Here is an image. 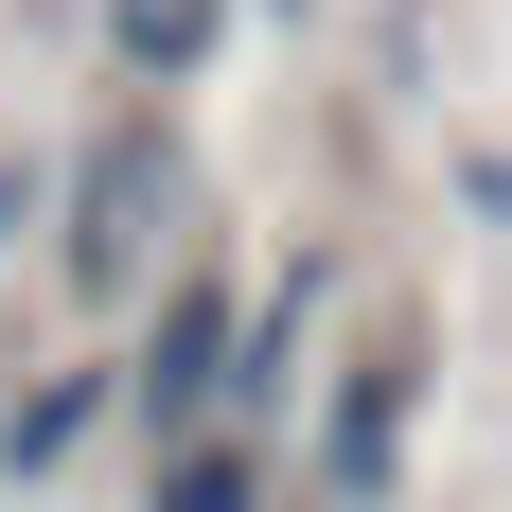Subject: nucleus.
I'll use <instances>...</instances> for the list:
<instances>
[{"instance_id":"obj_5","label":"nucleus","mask_w":512,"mask_h":512,"mask_svg":"<svg viewBox=\"0 0 512 512\" xmlns=\"http://www.w3.org/2000/svg\"><path fill=\"white\" fill-rule=\"evenodd\" d=\"M89 407H106V389H89V371H53V389H36V407H18V424H0V477H53V460H71V442H89Z\"/></svg>"},{"instance_id":"obj_2","label":"nucleus","mask_w":512,"mask_h":512,"mask_svg":"<svg viewBox=\"0 0 512 512\" xmlns=\"http://www.w3.org/2000/svg\"><path fill=\"white\" fill-rule=\"evenodd\" d=\"M389 460H407V354H371L354 389H336V424H318V495H389Z\"/></svg>"},{"instance_id":"obj_1","label":"nucleus","mask_w":512,"mask_h":512,"mask_svg":"<svg viewBox=\"0 0 512 512\" xmlns=\"http://www.w3.org/2000/svg\"><path fill=\"white\" fill-rule=\"evenodd\" d=\"M159 212H177V159H159V142H106V159H89V230H71V283H89V301L142 283Z\"/></svg>"},{"instance_id":"obj_6","label":"nucleus","mask_w":512,"mask_h":512,"mask_svg":"<svg viewBox=\"0 0 512 512\" xmlns=\"http://www.w3.org/2000/svg\"><path fill=\"white\" fill-rule=\"evenodd\" d=\"M248 477H265V460H248V442H195V460L159 477V512H248Z\"/></svg>"},{"instance_id":"obj_3","label":"nucleus","mask_w":512,"mask_h":512,"mask_svg":"<svg viewBox=\"0 0 512 512\" xmlns=\"http://www.w3.org/2000/svg\"><path fill=\"white\" fill-rule=\"evenodd\" d=\"M212 389H230V301H177V318L142 336V407L177 424V407H212Z\"/></svg>"},{"instance_id":"obj_4","label":"nucleus","mask_w":512,"mask_h":512,"mask_svg":"<svg viewBox=\"0 0 512 512\" xmlns=\"http://www.w3.org/2000/svg\"><path fill=\"white\" fill-rule=\"evenodd\" d=\"M212 18H230V0H106V53H124V71H195Z\"/></svg>"}]
</instances>
